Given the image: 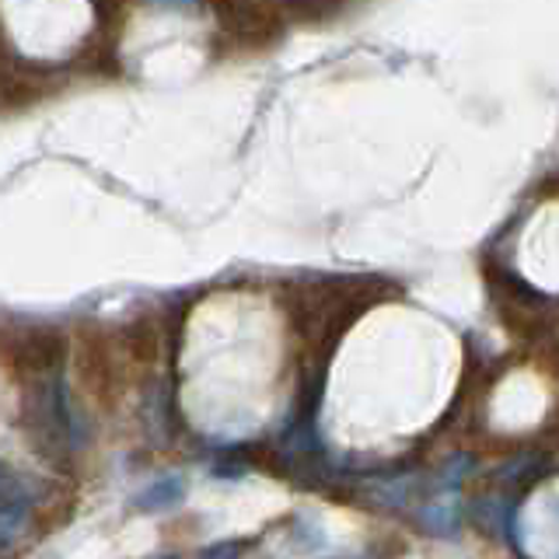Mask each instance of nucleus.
I'll use <instances>...</instances> for the list:
<instances>
[{
    "instance_id": "1",
    "label": "nucleus",
    "mask_w": 559,
    "mask_h": 559,
    "mask_svg": "<svg viewBox=\"0 0 559 559\" xmlns=\"http://www.w3.org/2000/svg\"><path fill=\"white\" fill-rule=\"evenodd\" d=\"M186 500V479L182 476H165L154 479L147 489H140L133 497V511L140 514H162V511H175Z\"/></svg>"
},
{
    "instance_id": "2",
    "label": "nucleus",
    "mask_w": 559,
    "mask_h": 559,
    "mask_svg": "<svg viewBox=\"0 0 559 559\" xmlns=\"http://www.w3.org/2000/svg\"><path fill=\"white\" fill-rule=\"evenodd\" d=\"M245 552V542L241 538H227V542H214L200 552V559H241Z\"/></svg>"
}]
</instances>
